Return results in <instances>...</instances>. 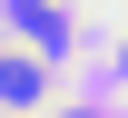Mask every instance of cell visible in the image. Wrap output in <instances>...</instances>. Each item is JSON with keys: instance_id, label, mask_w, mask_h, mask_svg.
<instances>
[{"instance_id": "obj_1", "label": "cell", "mask_w": 128, "mask_h": 118, "mask_svg": "<svg viewBox=\"0 0 128 118\" xmlns=\"http://www.w3.org/2000/svg\"><path fill=\"white\" fill-rule=\"evenodd\" d=\"M0 99H10V108H40V99H49V69H40L30 49H0Z\"/></svg>"}, {"instance_id": "obj_2", "label": "cell", "mask_w": 128, "mask_h": 118, "mask_svg": "<svg viewBox=\"0 0 128 118\" xmlns=\"http://www.w3.org/2000/svg\"><path fill=\"white\" fill-rule=\"evenodd\" d=\"M20 20H30V39H59V10H49V0H10Z\"/></svg>"}, {"instance_id": "obj_3", "label": "cell", "mask_w": 128, "mask_h": 118, "mask_svg": "<svg viewBox=\"0 0 128 118\" xmlns=\"http://www.w3.org/2000/svg\"><path fill=\"white\" fill-rule=\"evenodd\" d=\"M59 118H89V108H59Z\"/></svg>"}, {"instance_id": "obj_4", "label": "cell", "mask_w": 128, "mask_h": 118, "mask_svg": "<svg viewBox=\"0 0 128 118\" xmlns=\"http://www.w3.org/2000/svg\"><path fill=\"white\" fill-rule=\"evenodd\" d=\"M118 59H128V49H118Z\"/></svg>"}]
</instances>
